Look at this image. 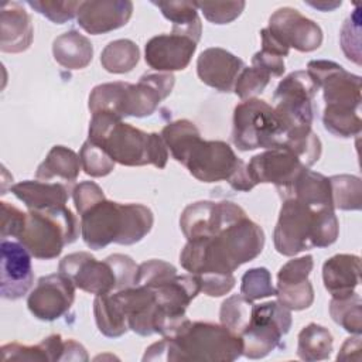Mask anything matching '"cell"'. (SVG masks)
Masks as SVG:
<instances>
[{
	"label": "cell",
	"instance_id": "6da1fadb",
	"mask_svg": "<svg viewBox=\"0 0 362 362\" xmlns=\"http://www.w3.org/2000/svg\"><path fill=\"white\" fill-rule=\"evenodd\" d=\"M263 246V229L239 205L219 201L212 226L204 236L187 240L180 263L198 277L201 291L221 297L233 288V272L256 259Z\"/></svg>",
	"mask_w": 362,
	"mask_h": 362
},
{
	"label": "cell",
	"instance_id": "7a4b0ae2",
	"mask_svg": "<svg viewBox=\"0 0 362 362\" xmlns=\"http://www.w3.org/2000/svg\"><path fill=\"white\" fill-rule=\"evenodd\" d=\"M242 355V338L225 325L188 320L174 335L150 345L143 361L230 362Z\"/></svg>",
	"mask_w": 362,
	"mask_h": 362
},
{
	"label": "cell",
	"instance_id": "3957f363",
	"mask_svg": "<svg viewBox=\"0 0 362 362\" xmlns=\"http://www.w3.org/2000/svg\"><path fill=\"white\" fill-rule=\"evenodd\" d=\"M88 139L102 147L115 163L126 167L153 164L164 168L168 160L161 134L146 133L109 112L92 113Z\"/></svg>",
	"mask_w": 362,
	"mask_h": 362
},
{
	"label": "cell",
	"instance_id": "277c9868",
	"mask_svg": "<svg viewBox=\"0 0 362 362\" xmlns=\"http://www.w3.org/2000/svg\"><path fill=\"white\" fill-rule=\"evenodd\" d=\"M81 235L89 249H103L110 243L134 245L153 228L154 216L141 204H120L106 198L81 215Z\"/></svg>",
	"mask_w": 362,
	"mask_h": 362
},
{
	"label": "cell",
	"instance_id": "5b68a950",
	"mask_svg": "<svg viewBox=\"0 0 362 362\" xmlns=\"http://www.w3.org/2000/svg\"><path fill=\"white\" fill-rule=\"evenodd\" d=\"M339 233L332 208H315L296 198L283 199L273 240L283 256H296L314 247L331 246Z\"/></svg>",
	"mask_w": 362,
	"mask_h": 362
},
{
	"label": "cell",
	"instance_id": "8992f818",
	"mask_svg": "<svg viewBox=\"0 0 362 362\" xmlns=\"http://www.w3.org/2000/svg\"><path fill=\"white\" fill-rule=\"evenodd\" d=\"M79 229L76 216L66 206L28 211L16 239L35 259L49 260L58 257L64 246L76 240Z\"/></svg>",
	"mask_w": 362,
	"mask_h": 362
},
{
	"label": "cell",
	"instance_id": "52a82bcc",
	"mask_svg": "<svg viewBox=\"0 0 362 362\" xmlns=\"http://www.w3.org/2000/svg\"><path fill=\"white\" fill-rule=\"evenodd\" d=\"M181 164L202 182L226 181L233 189L243 192L256 187L247 174L246 164L228 143L221 140L197 139Z\"/></svg>",
	"mask_w": 362,
	"mask_h": 362
},
{
	"label": "cell",
	"instance_id": "ba28073f",
	"mask_svg": "<svg viewBox=\"0 0 362 362\" xmlns=\"http://www.w3.org/2000/svg\"><path fill=\"white\" fill-rule=\"evenodd\" d=\"M317 92L318 86L307 71L291 72L277 85L273 109L284 129L283 146L313 132V98Z\"/></svg>",
	"mask_w": 362,
	"mask_h": 362
},
{
	"label": "cell",
	"instance_id": "9c48e42d",
	"mask_svg": "<svg viewBox=\"0 0 362 362\" xmlns=\"http://www.w3.org/2000/svg\"><path fill=\"white\" fill-rule=\"evenodd\" d=\"M284 129L267 102L252 98L242 100L233 110L232 141L240 151L281 147Z\"/></svg>",
	"mask_w": 362,
	"mask_h": 362
},
{
	"label": "cell",
	"instance_id": "30bf717a",
	"mask_svg": "<svg viewBox=\"0 0 362 362\" xmlns=\"http://www.w3.org/2000/svg\"><path fill=\"white\" fill-rule=\"evenodd\" d=\"M291 322L290 310L279 301L253 304L250 321L240 335L243 355L249 359L267 356L277 346H281V338L290 331Z\"/></svg>",
	"mask_w": 362,
	"mask_h": 362
},
{
	"label": "cell",
	"instance_id": "8fae6325",
	"mask_svg": "<svg viewBox=\"0 0 362 362\" xmlns=\"http://www.w3.org/2000/svg\"><path fill=\"white\" fill-rule=\"evenodd\" d=\"M307 72L322 89L325 109H361V76L354 75L332 61H310Z\"/></svg>",
	"mask_w": 362,
	"mask_h": 362
},
{
	"label": "cell",
	"instance_id": "7c38bea8",
	"mask_svg": "<svg viewBox=\"0 0 362 362\" xmlns=\"http://www.w3.org/2000/svg\"><path fill=\"white\" fill-rule=\"evenodd\" d=\"M58 272L69 277L79 290L95 296L119 290L117 274L107 257L99 262L88 252L71 253L59 262Z\"/></svg>",
	"mask_w": 362,
	"mask_h": 362
},
{
	"label": "cell",
	"instance_id": "4fadbf2b",
	"mask_svg": "<svg viewBox=\"0 0 362 362\" xmlns=\"http://www.w3.org/2000/svg\"><path fill=\"white\" fill-rule=\"evenodd\" d=\"M174 83L175 78L171 72L144 74L137 83L124 82L119 109L120 117H146L153 115L160 102L171 93Z\"/></svg>",
	"mask_w": 362,
	"mask_h": 362
},
{
	"label": "cell",
	"instance_id": "5bb4252c",
	"mask_svg": "<svg viewBox=\"0 0 362 362\" xmlns=\"http://www.w3.org/2000/svg\"><path fill=\"white\" fill-rule=\"evenodd\" d=\"M75 300V284L62 273L38 279L27 298L30 313L41 321H55L65 315Z\"/></svg>",
	"mask_w": 362,
	"mask_h": 362
},
{
	"label": "cell",
	"instance_id": "9a60e30c",
	"mask_svg": "<svg viewBox=\"0 0 362 362\" xmlns=\"http://www.w3.org/2000/svg\"><path fill=\"white\" fill-rule=\"evenodd\" d=\"M246 168L255 185L274 184L281 189L294 182L308 167L288 148L274 147L253 156Z\"/></svg>",
	"mask_w": 362,
	"mask_h": 362
},
{
	"label": "cell",
	"instance_id": "2e32d148",
	"mask_svg": "<svg viewBox=\"0 0 362 362\" xmlns=\"http://www.w3.org/2000/svg\"><path fill=\"white\" fill-rule=\"evenodd\" d=\"M267 30L284 47L300 52L315 51L322 42L320 25L291 7L277 8L269 18Z\"/></svg>",
	"mask_w": 362,
	"mask_h": 362
},
{
	"label": "cell",
	"instance_id": "e0dca14e",
	"mask_svg": "<svg viewBox=\"0 0 362 362\" xmlns=\"http://www.w3.org/2000/svg\"><path fill=\"white\" fill-rule=\"evenodd\" d=\"M313 266V256L305 255L291 259L280 267L277 273L276 296L279 303L290 311L305 310L313 304L314 290L308 280Z\"/></svg>",
	"mask_w": 362,
	"mask_h": 362
},
{
	"label": "cell",
	"instance_id": "ac0fdd59",
	"mask_svg": "<svg viewBox=\"0 0 362 362\" xmlns=\"http://www.w3.org/2000/svg\"><path fill=\"white\" fill-rule=\"evenodd\" d=\"M1 281L0 293L6 300H18L33 286L34 273L30 252L18 242L1 239Z\"/></svg>",
	"mask_w": 362,
	"mask_h": 362
},
{
	"label": "cell",
	"instance_id": "d6986e66",
	"mask_svg": "<svg viewBox=\"0 0 362 362\" xmlns=\"http://www.w3.org/2000/svg\"><path fill=\"white\" fill-rule=\"evenodd\" d=\"M192 38L180 34H158L150 38L144 47L147 65L158 72L182 71L191 62L197 49Z\"/></svg>",
	"mask_w": 362,
	"mask_h": 362
},
{
	"label": "cell",
	"instance_id": "ffe728a7",
	"mask_svg": "<svg viewBox=\"0 0 362 362\" xmlns=\"http://www.w3.org/2000/svg\"><path fill=\"white\" fill-rule=\"evenodd\" d=\"M132 13L130 0H90L81 1L76 20L88 34L98 35L126 25Z\"/></svg>",
	"mask_w": 362,
	"mask_h": 362
},
{
	"label": "cell",
	"instance_id": "44dd1931",
	"mask_svg": "<svg viewBox=\"0 0 362 362\" xmlns=\"http://www.w3.org/2000/svg\"><path fill=\"white\" fill-rule=\"evenodd\" d=\"M243 68L240 58L219 47L204 49L197 59L199 79L219 92H232Z\"/></svg>",
	"mask_w": 362,
	"mask_h": 362
},
{
	"label": "cell",
	"instance_id": "7402d4cb",
	"mask_svg": "<svg viewBox=\"0 0 362 362\" xmlns=\"http://www.w3.org/2000/svg\"><path fill=\"white\" fill-rule=\"evenodd\" d=\"M34 28L30 14L20 3L7 1L0 11V49L18 54L30 48Z\"/></svg>",
	"mask_w": 362,
	"mask_h": 362
},
{
	"label": "cell",
	"instance_id": "603a6c76",
	"mask_svg": "<svg viewBox=\"0 0 362 362\" xmlns=\"http://www.w3.org/2000/svg\"><path fill=\"white\" fill-rule=\"evenodd\" d=\"M322 281L332 298H342L355 293L361 281L359 256L341 253L325 260L322 264Z\"/></svg>",
	"mask_w": 362,
	"mask_h": 362
},
{
	"label": "cell",
	"instance_id": "cb8c5ba5",
	"mask_svg": "<svg viewBox=\"0 0 362 362\" xmlns=\"http://www.w3.org/2000/svg\"><path fill=\"white\" fill-rule=\"evenodd\" d=\"M11 192L28 208V211L65 206L69 199V187L62 182L27 180L14 184Z\"/></svg>",
	"mask_w": 362,
	"mask_h": 362
},
{
	"label": "cell",
	"instance_id": "d4e9b609",
	"mask_svg": "<svg viewBox=\"0 0 362 362\" xmlns=\"http://www.w3.org/2000/svg\"><path fill=\"white\" fill-rule=\"evenodd\" d=\"M281 199L296 198L315 208H332L329 178L305 168L288 187L277 189Z\"/></svg>",
	"mask_w": 362,
	"mask_h": 362
},
{
	"label": "cell",
	"instance_id": "484cf974",
	"mask_svg": "<svg viewBox=\"0 0 362 362\" xmlns=\"http://www.w3.org/2000/svg\"><path fill=\"white\" fill-rule=\"evenodd\" d=\"M52 55L66 69H83L93 58V45L88 37L71 30L54 40Z\"/></svg>",
	"mask_w": 362,
	"mask_h": 362
},
{
	"label": "cell",
	"instance_id": "4316f807",
	"mask_svg": "<svg viewBox=\"0 0 362 362\" xmlns=\"http://www.w3.org/2000/svg\"><path fill=\"white\" fill-rule=\"evenodd\" d=\"M81 167V158L74 150L65 146H54L38 165L35 177L42 181L58 178L65 184H72L76 181Z\"/></svg>",
	"mask_w": 362,
	"mask_h": 362
},
{
	"label": "cell",
	"instance_id": "83f0119b",
	"mask_svg": "<svg viewBox=\"0 0 362 362\" xmlns=\"http://www.w3.org/2000/svg\"><path fill=\"white\" fill-rule=\"evenodd\" d=\"M158 7L163 16L173 23V34L192 38L195 42L201 38V20L195 1H151Z\"/></svg>",
	"mask_w": 362,
	"mask_h": 362
},
{
	"label": "cell",
	"instance_id": "f1b7e54d",
	"mask_svg": "<svg viewBox=\"0 0 362 362\" xmlns=\"http://www.w3.org/2000/svg\"><path fill=\"white\" fill-rule=\"evenodd\" d=\"M332 335L331 332L315 322L305 325L298 334L297 355L307 362L328 359L332 352Z\"/></svg>",
	"mask_w": 362,
	"mask_h": 362
},
{
	"label": "cell",
	"instance_id": "f546056e",
	"mask_svg": "<svg viewBox=\"0 0 362 362\" xmlns=\"http://www.w3.org/2000/svg\"><path fill=\"white\" fill-rule=\"evenodd\" d=\"M93 314L98 329L105 337L117 338L129 331L127 321L112 293L95 297Z\"/></svg>",
	"mask_w": 362,
	"mask_h": 362
},
{
	"label": "cell",
	"instance_id": "4dcf8cb0",
	"mask_svg": "<svg viewBox=\"0 0 362 362\" xmlns=\"http://www.w3.org/2000/svg\"><path fill=\"white\" fill-rule=\"evenodd\" d=\"M140 59V49L132 40L110 41L100 54V64L110 74H127Z\"/></svg>",
	"mask_w": 362,
	"mask_h": 362
},
{
	"label": "cell",
	"instance_id": "1f68e13d",
	"mask_svg": "<svg viewBox=\"0 0 362 362\" xmlns=\"http://www.w3.org/2000/svg\"><path fill=\"white\" fill-rule=\"evenodd\" d=\"M161 137L167 148L171 151V156L178 163H182L194 141L201 137V133L192 122L180 119L164 126L161 130Z\"/></svg>",
	"mask_w": 362,
	"mask_h": 362
},
{
	"label": "cell",
	"instance_id": "d6a6232c",
	"mask_svg": "<svg viewBox=\"0 0 362 362\" xmlns=\"http://www.w3.org/2000/svg\"><path fill=\"white\" fill-rule=\"evenodd\" d=\"M331 199L334 209L358 211L362 202L361 178L355 175L341 174L329 177Z\"/></svg>",
	"mask_w": 362,
	"mask_h": 362
},
{
	"label": "cell",
	"instance_id": "836d02e7",
	"mask_svg": "<svg viewBox=\"0 0 362 362\" xmlns=\"http://www.w3.org/2000/svg\"><path fill=\"white\" fill-rule=\"evenodd\" d=\"M362 301L358 293L348 297L331 298L329 314L332 320L345 331L361 335L362 332Z\"/></svg>",
	"mask_w": 362,
	"mask_h": 362
},
{
	"label": "cell",
	"instance_id": "e575fe53",
	"mask_svg": "<svg viewBox=\"0 0 362 362\" xmlns=\"http://www.w3.org/2000/svg\"><path fill=\"white\" fill-rule=\"evenodd\" d=\"M252 305H253V301H249L242 294L230 296L221 304V310H219L221 324L240 337L250 321Z\"/></svg>",
	"mask_w": 362,
	"mask_h": 362
},
{
	"label": "cell",
	"instance_id": "d590c367",
	"mask_svg": "<svg viewBox=\"0 0 362 362\" xmlns=\"http://www.w3.org/2000/svg\"><path fill=\"white\" fill-rule=\"evenodd\" d=\"M324 127L337 137H354L361 133L362 120L359 112L324 109L322 115Z\"/></svg>",
	"mask_w": 362,
	"mask_h": 362
},
{
	"label": "cell",
	"instance_id": "8d00e7d4",
	"mask_svg": "<svg viewBox=\"0 0 362 362\" xmlns=\"http://www.w3.org/2000/svg\"><path fill=\"white\" fill-rule=\"evenodd\" d=\"M79 158L82 170L90 177H105L115 170V161L110 156L89 139L82 144Z\"/></svg>",
	"mask_w": 362,
	"mask_h": 362
},
{
	"label": "cell",
	"instance_id": "74e56055",
	"mask_svg": "<svg viewBox=\"0 0 362 362\" xmlns=\"http://www.w3.org/2000/svg\"><path fill=\"white\" fill-rule=\"evenodd\" d=\"M240 294L249 301L276 296L270 272L266 267H253L242 276Z\"/></svg>",
	"mask_w": 362,
	"mask_h": 362
},
{
	"label": "cell",
	"instance_id": "f35d334b",
	"mask_svg": "<svg viewBox=\"0 0 362 362\" xmlns=\"http://www.w3.org/2000/svg\"><path fill=\"white\" fill-rule=\"evenodd\" d=\"M270 75L257 66H245L235 83L233 92L243 100L262 93L270 81Z\"/></svg>",
	"mask_w": 362,
	"mask_h": 362
},
{
	"label": "cell",
	"instance_id": "ab89813d",
	"mask_svg": "<svg viewBox=\"0 0 362 362\" xmlns=\"http://www.w3.org/2000/svg\"><path fill=\"white\" fill-rule=\"evenodd\" d=\"M204 17L214 24H228L236 20L246 3L245 1H195Z\"/></svg>",
	"mask_w": 362,
	"mask_h": 362
},
{
	"label": "cell",
	"instance_id": "60d3db41",
	"mask_svg": "<svg viewBox=\"0 0 362 362\" xmlns=\"http://www.w3.org/2000/svg\"><path fill=\"white\" fill-rule=\"evenodd\" d=\"M27 4L37 13L45 16L55 24H64L78 16L81 1H49V0H28Z\"/></svg>",
	"mask_w": 362,
	"mask_h": 362
},
{
	"label": "cell",
	"instance_id": "b9f144b4",
	"mask_svg": "<svg viewBox=\"0 0 362 362\" xmlns=\"http://www.w3.org/2000/svg\"><path fill=\"white\" fill-rule=\"evenodd\" d=\"M361 20L359 7L355 8L352 16L346 18L341 30V47L349 61L361 64Z\"/></svg>",
	"mask_w": 362,
	"mask_h": 362
},
{
	"label": "cell",
	"instance_id": "7bdbcfd3",
	"mask_svg": "<svg viewBox=\"0 0 362 362\" xmlns=\"http://www.w3.org/2000/svg\"><path fill=\"white\" fill-rule=\"evenodd\" d=\"M173 274H177V269L173 264L158 259L147 260L137 266L133 286L151 287Z\"/></svg>",
	"mask_w": 362,
	"mask_h": 362
},
{
	"label": "cell",
	"instance_id": "ee69618b",
	"mask_svg": "<svg viewBox=\"0 0 362 362\" xmlns=\"http://www.w3.org/2000/svg\"><path fill=\"white\" fill-rule=\"evenodd\" d=\"M3 361H48L51 362L49 352L44 339L33 346L21 345L17 342L6 344L1 346Z\"/></svg>",
	"mask_w": 362,
	"mask_h": 362
},
{
	"label": "cell",
	"instance_id": "f6af8a7d",
	"mask_svg": "<svg viewBox=\"0 0 362 362\" xmlns=\"http://www.w3.org/2000/svg\"><path fill=\"white\" fill-rule=\"evenodd\" d=\"M72 197H74V204L75 208L78 211V214L81 215L82 212H85L89 206H92L93 204H96L98 201L106 198L103 194V189L95 184L93 181H83L79 182L74 191H72Z\"/></svg>",
	"mask_w": 362,
	"mask_h": 362
},
{
	"label": "cell",
	"instance_id": "bcb514c9",
	"mask_svg": "<svg viewBox=\"0 0 362 362\" xmlns=\"http://www.w3.org/2000/svg\"><path fill=\"white\" fill-rule=\"evenodd\" d=\"M1 239L17 238L24 223L25 212L13 206L8 202L1 201Z\"/></svg>",
	"mask_w": 362,
	"mask_h": 362
},
{
	"label": "cell",
	"instance_id": "7dc6e473",
	"mask_svg": "<svg viewBox=\"0 0 362 362\" xmlns=\"http://www.w3.org/2000/svg\"><path fill=\"white\" fill-rule=\"evenodd\" d=\"M252 65L266 71L270 76H281L286 69L281 57L264 49H260L252 57Z\"/></svg>",
	"mask_w": 362,
	"mask_h": 362
},
{
	"label": "cell",
	"instance_id": "c3c4849f",
	"mask_svg": "<svg viewBox=\"0 0 362 362\" xmlns=\"http://www.w3.org/2000/svg\"><path fill=\"white\" fill-rule=\"evenodd\" d=\"M260 37H262V49L269 51L272 54H276L281 58L288 55L290 49L287 47H284L276 37H273L272 33L267 28H263L260 31Z\"/></svg>",
	"mask_w": 362,
	"mask_h": 362
},
{
	"label": "cell",
	"instance_id": "681fc988",
	"mask_svg": "<svg viewBox=\"0 0 362 362\" xmlns=\"http://www.w3.org/2000/svg\"><path fill=\"white\" fill-rule=\"evenodd\" d=\"M64 361H88V354L79 342L74 339H66Z\"/></svg>",
	"mask_w": 362,
	"mask_h": 362
}]
</instances>
